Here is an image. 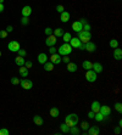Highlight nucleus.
Returning a JSON list of instances; mask_svg holds the SVG:
<instances>
[{
  "mask_svg": "<svg viewBox=\"0 0 122 135\" xmlns=\"http://www.w3.org/2000/svg\"><path fill=\"white\" fill-rule=\"evenodd\" d=\"M78 122H79V118L76 113H70L66 116L65 118V124H67L68 127H73V126H77Z\"/></svg>",
  "mask_w": 122,
  "mask_h": 135,
  "instance_id": "1",
  "label": "nucleus"
},
{
  "mask_svg": "<svg viewBox=\"0 0 122 135\" xmlns=\"http://www.w3.org/2000/svg\"><path fill=\"white\" fill-rule=\"evenodd\" d=\"M72 52V46L70 45V43H64L58 49V54L61 56H65V55H70Z\"/></svg>",
  "mask_w": 122,
  "mask_h": 135,
  "instance_id": "2",
  "label": "nucleus"
},
{
  "mask_svg": "<svg viewBox=\"0 0 122 135\" xmlns=\"http://www.w3.org/2000/svg\"><path fill=\"white\" fill-rule=\"evenodd\" d=\"M78 39L81 40V43H88V41H90V38H92V33L88 31H81L78 32Z\"/></svg>",
  "mask_w": 122,
  "mask_h": 135,
  "instance_id": "3",
  "label": "nucleus"
},
{
  "mask_svg": "<svg viewBox=\"0 0 122 135\" xmlns=\"http://www.w3.org/2000/svg\"><path fill=\"white\" fill-rule=\"evenodd\" d=\"M20 85H21L22 89H25V90H31V89L33 88V82L32 80H29V79L23 78V79L20 80Z\"/></svg>",
  "mask_w": 122,
  "mask_h": 135,
  "instance_id": "4",
  "label": "nucleus"
},
{
  "mask_svg": "<svg viewBox=\"0 0 122 135\" xmlns=\"http://www.w3.org/2000/svg\"><path fill=\"white\" fill-rule=\"evenodd\" d=\"M7 49H9L10 51H12V52H17V51L21 49V46H20V43L16 40H11L7 44Z\"/></svg>",
  "mask_w": 122,
  "mask_h": 135,
  "instance_id": "5",
  "label": "nucleus"
},
{
  "mask_svg": "<svg viewBox=\"0 0 122 135\" xmlns=\"http://www.w3.org/2000/svg\"><path fill=\"white\" fill-rule=\"evenodd\" d=\"M96 74H98V73H95L93 69H88L87 72H86V79H87V82H89V83L95 82L96 80Z\"/></svg>",
  "mask_w": 122,
  "mask_h": 135,
  "instance_id": "6",
  "label": "nucleus"
},
{
  "mask_svg": "<svg viewBox=\"0 0 122 135\" xmlns=\"http://www.w3.org/2000/svg\"><path fill=\"white\" fill-rule=\"evenodd\" d=\"M56 40H58L56 37H55L54 34H50L45 39V44H46V46H54V45L56 44Z\"/></svg>",
  "mask_w": 122,
  "mask_h": 135,
  "instance_id": "7",
  "label": "nucleus"
},
{
  "mask_svg": "<svg viewBox=\"0 0 122 135\" xmlns=\"http://www.w3.org/2000/svg\"><path fill=\"white\" fill-rule=\"evenodd\" d=\"M99 112L103 114L104 117H109L110 113H111V107L107 106V105H104V106H100Z\"/></svg>",
  "mask_w": 122,
  "mask_h": 135,
  "instance_id": "8",
  "label": "nucleus"
},
{
  "mask_svg": "<svg viewBox=\"0 0 122 135\" xmlns=\"http://www.w3.org/2000/svg\"><path fill=\"white\" fill-rule=\"evenodd\" d=\"M61 60H62V57H61V55H59L58 52L51 54V56H50V62L54 63V65H59V63H61Z\"/></svg>",
  "mask_w": 122,
  "mask_h": 135,
  "instance_id": "9",
  "label": "nucleus"
},
{
  "mask_svg": "<svg viewBox=\"0 0 122 135\" xmlns=\"http://www.w3.org/2000/svg\"><path fill=\"white\" fill-rule=\"evenodd\" d=\"M84 50L88 51V52H94L96 50V45L92 41H88V43H84Z\"/></svg>",
  "mask_w": 122,
  "mask_h": 135,
  "instance_id": "10",
  "label": "nucleus"
},
{
  "mask_svg": "<svg viewBox=\"0 0 122 135\" xmlns=\"http://www.w3.org/2000/svg\"><path fill=\"white\" fill-rule=\"evenodd\" d=\"M68 43H70V45L72 46V49H78V47L81 46V44H82L79 39H78V38H76V37L71 38V40L68 41Z\"/></svg>",
  "mask_w": 122,
  "mask_h": 135,
  "instance_id": "11",
  "label": "nucleus"
},
{
  "mask_svg": "<svg viewBox=\"0 0 122 135\" xmlns=\"http://www.w3.org/2000/svg\"><path fill=\"white\" fill-rule=\"evenodd\" d=\"M21 13H22V16L23 17H29V15L32 13V7L31 6H23L22 7V10H21Z\"/></svg>",
  "mask_w": 122,
  "mask_h": 135,
  "instance_id": "12",
  "label": "nucleus"
},
{
  "mask_svg": "<svg viewBox=\"0 0 122 135\" xmlns=\"http://www.w3.org/2000/svg\"><path fill=\"white\" fill-rule=\"evenodd\" d=\"M70 17H71L70 12L64 11V12H61V15H60V21H61V22H64V23H66V22H68V21H70Z\"/></svg>",
  "mask_w": 122,
  "mask_h": 135,
  "instance_id": "13",
  "label": "nucleus"
},
{
  "mask_svg": "<svg viewBox=\"0 0 122 135\" xmlns=\"http://www.w3.org/2000/svg\"><path fill=\"white\" fill-rule=\"evenodd\" d=\"M103 65L100 62H95V63H93V67H92V69H93L95 73H101L103 72Z\"/></svg>",
  "mask_w": 122,
  "mask_h": 135,
  "instance_id": "14",
  "label": "nucleus"
},
{
  "mask_svg": "<svg viewBox=\"0 0 122 135\" xmlns=\"http://www.w3.org/2000/svg\"><path fill=\"white\" fill-rule=\"evenodd\" d=\"M100 106H101V105L99 104V101H93V102H92V105H90V111H93L94 113L99 112Z\"/></svg>",
  "mask_w": 122,
  "mask_h": 135,
  "instance_id": "15",
  "label": "nucleus"
},
{
  "mask_svg": "<svg viewBox=\"0 0 122 135\" xmlns=\"http://www.w3.org/2000/svg\"><path fill=\"white\" fill-rule=\"evenodd\" d=\"M72 29H73L74 32H81V31H83V25L79 22V21H77V22H73L72 23Z\"/></svg>",
  "mask_w": 122,
  "mask_h": 135,
  "instance_id": "16",
  "label": "nucleus"
},
{
  "mask_svg": "<svg viewBox=\"0 0 122 135\" xmlns=\"http://www.w3.org/2000/svg\"><path fill=\"white\" fill-rule=\"evenodd\" d=\"M37 60H38L39 63H42V65H44L46 61H48V56H46V54L44 52H40L38 55V57H37Z\"/></svg>",
  "mask_w": 122,
  "mask_h": 135,
  "instance_id": "17",
  "label": "nucleus"
},
{
  "mask_svg": "<svg viewBox=\"0 0 122 135\" xmlns=\"http://www.w3.org/2000/svg\"><path fill=\"white\" fill-rule=\"evenodd\" d=\"M88 130V135H98L100 133V129L98 127H90L87 129Z\"/></svg>",
  "mask_w": 122,
  "mask_h": 135,
  "instance_id": "18",
  "label": "nucleus"
},
{
  "mask_svg": "<svg viewBox=\"0 0 122 135\" xmlns=\"http://www.w3.org/2000/svg\"><path fill=\"white\" fill-rule=\"evenodd\" d=\"M114 59L117 61H120L122 59V50L121 49H119V47L114 49Z\"/></svg>",
  "mask_w": 122,
  "mask_h": 135,
  "instance_id": "19",
  "label": "nucleus"
},
{
  "mask_svg": "<svg viewBox=\"0 0 122 135\" xmlns=\"http://www.w3.org/2000/svg\"><path fill=\"white\" fill-rule=\"evenodd\" d=\"M54 63H51L50 61H46V62L43 65V68H44V71H46V72H51L53 69H54Z\"/></svg>",
  "mask_w": 122,
  "mask_h": 135,
  "instance_id": "20",
  "label": "nucleus"
},
{
  "mask_svg": "<svg viewBox=\"0 0 122 135\" xmlns=\"http://www.w3.org/2000/svg\"><path fill=\"white\" fill-rule=\"evenodd\" d=\"M66 65H67V67H66V68H67V71L68 72H71V73H73V72H76V71H77V65H76V63H73V62H68V63H66Z\"/></svg>",
  "mask_w": 122,
  "mask_h": 135,
  "instance_id": "21",
  "label": "nucleus"
},
{
  "mask_svg": "<svg viewBox=\"0 0 122 135\" xmlns=\"http://www.w3.org/2000/svg\"><path fill=\"white\" fill-rule=\"evenodd\" d=\"M49 113H50V116H51L53 118H58V117L60 116V111H59L58 107H51L50 111H49Z\"/></svg>",
  "mask_w": 122,
  "mask_h": 135,
  "instance_id": "22",
  "label": "nucleus"
},
{
  "mask_svg": "<svg viewBox=\"0 0 122 135\" xmlns=\"http://www.w3.org/2000/svg\"><path fill=\"white\" fill-rule=\"evenodd\" d=\"M33 123H34V124H37V126H43L44 120H43V118L39 116V114H35V116L33 117Z\"/></svg>",
  "mask_w": 122,
  "mask_h": 135,
  "instance_id": "23",
  "label": "nucleus"
},
{
  "mask_svg": "<svg viewBox=\"0 0 122 135\" xmlns=\"http://www.w3.org/2000/svg\"><path fill=\"white\" fill-rule=\"evenodd\" d=\"M20 75H21L22 78H27V77H28V68H26L25 66L20 67Z\"/></svg>",
  "mask_w": 122,
  "mask_h": 135,
  "instance_id": "24",
  "label": "nucleus"
},
{
  "mask_svg": "<svg viewBox=\"0 0 122 135\" xmlns=\"http://www.w3.org/2000/svg\"><path fill=\"white\" fill-rule=\"evenodd\" d=\"M25 57H22V56H17L16 59H15V63H16L17 66H23V65H25Z\"/></svg>",
  "mask_w": 122,
  "mask_h": 135,
  "instance_id": "25",
  "label": "nucleus"
},
{
  "mask_svg": "<svg viewBox=\"0 0 122 135\" xmlns=\"http://www.w3.org/2000/svg\"><path fill=\"white\" fill-rule=\"evenodd\" d=\"M82 67H83L86 71L92 69V67H93V62H90V61H83V62H82Z\"/></svg>",
  "mask_w": 122,
  "mask_h": 135,
  "instance_id": "26",
  "label": "nucleus"
},
{
  "mask_svg": "<svg viewBox=\"0 0 122 135\" xmlns=\"http://www.w3.org/2000/svg\"><path fill=\"white\" fill-rule=\"evenodd\" d=\"M53 33H54V35L56 38H59V37H62V34H64V28H56V29H54L53 31Z\"/></svg>",
  "mask_w": 122,
  "mask_h": 135,
  "instance_id": "27",
  "label": "nucleus"
},
{
  "mask_svg": "<svg viewBox=\"0 0 122 135\" xmlns=\"http://www.w3.org/2000/svg\"><path fill=\"white\" fill-rule=\"evenodd\" d=\"M60 130L64 133V134H68V133H70V127H68L67 124L62 123V124L60 126Z\"/></svg>",
  "mask_w": 122,
  "mask_h": 135,
  "instance_id": "28",
  "label": "nucleus"
},
{
  "mask_svg": "<svg viewBox=\"0 0 122 135\" xmlns=\"http://www.w3.org/2000/svg\"><path fill=\"white\" fill-rule=\"evenodd\" d=\"M62 40L65 41V43H68V41L71 40V38H72V35H71V33H68V32H66V33H65L64 32V34H62Z\"/></svg>",
  "mask_w": 122,
  "mask_h": 135,
  "instance_id": "29",
  "label": "nucleus"
},
{
  "mask_svg": "<svg viewBox=\"0 0 122 135\" xmlns=\"http://www.w3.org/2000/svg\"><path fill=\"white\" fill-rule=\"evenodd\" d=\"M94 119H95L96 122H103V120L105 119V117H104L100 112H96V113H95V116H94Z\"/></svg>",
  "mask_w": 122,
  "mask_h": 135,
  "instance_id": "30",
  "label": "nucleus"
},
{
  "mask_svg": "<svg viewBox=\"0 0 122 135\" xmlns=\"http://www.w3.org/2000/svg\"><path fill=\"white\" fill-rule=\"evenodd\" d=\"M70 133L72 135H78L79 134V129L77 128V126H73V127H70Z\"/></svg>",
  "mask_w": 122,
  "mask_h": 135,
  "instance_id": "31",
  "label": "nucleus"
},
{
  "mask_svg": "<svg viewBox=\"0 0 122 135\" xmlns=\"http://www.w3.org/2000/svg\"><path fill=\"white\" fill-rule=\"evenodd\" d=\"M109 45H110L111 49H116V47H119V41L116 40V39H111L110 43H109Z\"/></svg>",
  "mask_w": 122,
  "mask_h": 135,
  "instance_id": "32",
  "label": "nucleus"
},
{
  "mask_svg": "<svg viewBox=\"0 0 122 135\" xmlns=\"http://www.w3.org/2000/svg\"><path fill=\"white\" fill-rule=\"evenodd\" d=\"M28 23H29V17H22V20H21V25L27 26Z\"/></svg>",
  "mask_w": 122,
  "mask_h": 135,
  "instance_id": "33",
  "label": "nucleus"
},
{
  "mask_svg": "<svg viewBox=\"0 0 122 135\" xmlns=\"http://www.w3.org/2000/svg\"><path fill=\"white\" fill-rule=\"evenodd\" d=\"M115 110L117 111V112H120V113L122 112V105H121V102H116V104H115Z\"/></svg>",
  "mask_w": 122,
  "mask_h": 135,
  "instance_id": "34",
  "label": "nucleus"
},
{
  "mask_svg": "<svg viewBox=\"0 0 122 135\" xmlns=\"http://www.w3.org/2000/svg\"><path fill=\"white\" fill-rule=\"evenodd\" d=\"M23 66L26 67V68H32V66H33V62L32 61H25V65H23Z\"/></svg>",
  "mask_w": 122,
  "mask_h": 135,
  "instance_id": "35",
  "label": "nucleus"
},
{
  "mask_svg": "<svg viewBox=\"0 0 122 135\" xmlns=\"http://www.w3.org/2000/svg\"><path fill=\"white\" fill-rule=\"evenodd\" d=\"M44 33H45V35H46V37H48V35L53 34V29L50 28V27H46V28L44 29Z\"/></svg>",
  "mask_w": 122,
  "mask_h": 135,
  "instance_id": "36",
  "label": "nucleus"
},
{
  "mask_svg": "<svg viewBox=\"0 0 122 135\" xmlns=\"http://www.w3.org/2000/svg\"><path fill=\"white\" fill-rule=\"evenodd\" d=\"M17 54H18V56L25 57V56L27 55V51H26V50H23V49H20V50L17 51Z\"/></svg>",
  "mask_w": 122,
  "mask_h": 135,
  "instance_id": "37",
  "label": "nucleus"
},
{
  "mask_svg": "<svg viewBox=\"0 0 122 135\" xmlns=\"http://www.w3.org/2000/svg\"><path fill=\"white\" fill-rule=\"evenodd\" d=\"M56 11H58L59 13H61V12H64L65 11V7H64V5H58V6H56Z\"/></svg>",
  "mask_w": 122,
  "mask_h": 135,
  "instance_id": "38",
  "label": "nucleus"
},
{
  "mask_svg": "<svg viewBox=\"0 0 122 135\" xmlns=\"http://www.w3.org/2000/svg\"><path fill=\"white\" fill-rule=\"evenodd\" d=\"M81 127H82V129H83L84 132H86V130L89 128V123H88V122H83L82 124H81Z\"/></svg>",
  "mask_w": 122,
  "mask_h": 135,
  "instance_id": "39",
  "label": "nucleus"
},
{
  "mask_svg": "<svg viewBox=\"0 0 122 135\" xmlns=\"http://www.w3.org/2000/svg\"><path fill=\"white\" fill-rule=\"evenodd\" d=\"M11 84H13V85L20 84V79H18V78H16V77H13V78H11Z\"/></svg>",
  "mask_w": 122,
  "mask_h": 135,
  "instance_id": "40",
  "label": "nucleus"
},
{
  "mask_svg": "<svg viewBox=\"0 0 122 135\" xmlns=\"http://www.w3.org/2000/svg\"><path fill=\"white\" fill-rule=\"evenodd\" d=\"M9 134H10V132L7 130V129H5V128L0 129V135H9Z\"/></svg>",
  "mask_w": 122,
  "mask_h": 135,
  "instance_id": "41",
  "label": "nucleus"
},
{
  "mask_svg": "<svg viewBox=\"0 0 122 135\" xmlns=\"http://www.w3.org/2000/svg\"><path fill=\"white\" fill-rule=\"evenodd\" d=\"M90 29H92V27H90V25L89 23H84L83 25V31H88V32H90Z\"/></svg>",
  "mask_w": 122,
  "mask_h": 135,
  "instance_id": "42",
  "label": "nucleus"
},
{
  "mask_svg": "<svg viewBox=\"0 0 122 135\" xmlns=\"http://www.w3.org/2000/svg\"><path fill=\"white\" fill-rule=\"evenodd\" d=\"M61 62H64V63H68V62H70V57H68V55H65V56L62 57Z\"/></svg>",
  "mask_w": 122,
  "mask_h": 135,
  "instance_id": "43",
  "label": "nucleus"
},
{
  "mask_svg": "<svg viewBox=\"0 0 122 135\" xmlns=\"http://www.w3.org/2000/svg\"><path fill=\"white\" fill-rule=\"evenodd\" d=\"M6 37H7L6 31H0V38H6Z\"/></svg>",
  "mask_w": 122,
  "mask_h": 135,
  "instance_id": "44",
  "label": "nucleus"
},
{
  "mask_svg": "<svg viewBox=\"0 0 122 135\" xmlns=\"http://www.w3.org/2000/svg\"><path fill=\"white\" fill-rule=\"evenodd\" d=\"M94 116H95V113H94L93 111H89V112H88V118H90V119H94Z\"/></svg>",
  "mask_w": 122,
  "mask_h": 135,
  "instance_id": "45",
  "label": "nucleus"
},
{
  "mask_svg": "<svg viewBox=\"0 0 122 135\" xmlns=\"http://www.w3.org/2000/svg\"><path fill=\"white\" fill-rule=\"evenodd\" d=\"M50 49H49V52L50 54H56V47L55 46H49Z\"/></svg>",
  "mask_w": 122,
  "mask_h": 135,
  "instance_id": "46",
  "label": "nucleus"
},
{
  "mask_svg": "<svg viewBox=\"0 0 122 135\" xmlns=\"http://www.w3.org/2000/svg\"><path fill=\"white\" fill-rule=\"evenodd\" d=\"M12 31H13V27H12V26H7V28H6L7 33H10V32H12Z\"/></svg>",
  "mask_w": 122,
  "mask_h": 135,
  "instance_id": "47",
  "label": "nucleus"
},
{
  "mask_svg": "<svg viewBox=\"0 0 122 135\" xmlns=\"http://www.w3.org/2000/svg\"><path fill=\"white\" fill-rule=\"evenodd\" d=\"M4 10H5V6H4V4H1V3H0V13L3 12Z\"/></svg>",
  "mask_w": 122,
  "mask_h": 135,
  "instance_id": "48",
  "label": "nucleus"
},
{
  "mask_svg": "<svg viewBox=\"0 0 122 135\" xmlns=\"http://www.w3.org/2000/svg\"><path fill=\"white\" fill-rule=\"evenodd\" d=\"M120 132H121V127H117L115 129V134H120Z\"/></svg>",
  "mask_w": 122,
  "mask_h": 135,
  "instance_id": "49",
  "label": "nucleus"
},
{
  "mask_svg": "<svg viewBox=\"0 0 122 135\" xmlns=\"http://www.w3.org/2000/svg\"><path fill=\"white\" fill-rule=\"evenodd\" d=\"M79 22L82 23V25H84V23H87L88 21H87V20H86V18H81V21H79Z\"/></svg>",
  "mask_w": 122,
  "mask_h": 135,
  "instance_id": "50",
  "label": "nucleus"
},
{
  "mask_svg": "<svg viewBox=\"0 0 122 135\" xmlns=\"http://www.w3.org/2000/svg\"><path fill=\"white\" fill-rule=\"evenodd\" d=\"M78 49H79V50H84V44H83V43L81 44V46L78 47Z\"/></svg>",
  "mask_w": 122,
  "mask_h": 135,
  "instance_id": "51",
  "label": "nucleus"
},
{
  "mask_svg": "<svg viewBox=\"0 0 122 135\" xmlns=\"http://www.w3.org/2000/svg\"><path fill=\"white\" fill-rule=\"evenodd\" d=\"M119 127H122V120L121 119L119 120Z\"/></svg>",
  "mask_w": 122,
  "mask_h": 135,
  "instance_id": "52",
  "label": "nucleus"
},
{
  "mask_svg": "<svg viewBox=\"0 0 122 135\" xmlns=\"http://www.w3.org/2000/svg\"><path fill=\"white\" fill-rule=\"evenodd\" d=\"M0 3H1V4H3V3H4V0H0Z\"/></svg>",
  "mask_w": 122,
  "mask_h": 135,
  "instance_id": "53",
  "label": "nucleus"
},
{
  "mask_svg": "<svg viewBox=\"0 0 122 135\" xmlns=\"http://www.w3.org/2000/svg\"><path fill=\"white\" fill-rule=\"evenodd\" d=\"M0 57H1V51H0Z\"/></svg>",
  "mask_w": 122,
  "mask_h": 135,
  "instance_id": "54",
  "label": "nucleus"
}]
</instances>
